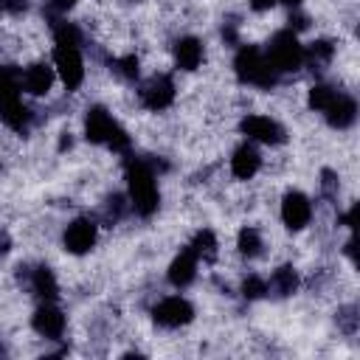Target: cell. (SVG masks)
Instances as JSON below:
<instances>
[{"mask_svg":"<svg viewBox=\"0 0 360 360\" xmlns=\"http://www.w3.org/2000/svg\"><path fill=\"white\" fill-rule=\"evenodd\" d=\"M127 186H129V200L132 208L141 217H149L158 211V186H155V174L143 160H127Z\"/></svg>","mask_w":360,"mask_h":360,"instance_id":"6da1fadb","label":"cell"},{"mask_svg":"<svg viewBox=\"0 0 360 360\" xmlns=\"http://www.w3.org/2000/svg\"><path fill=\"white\" fill-rule=\"evenodd\" d=\"M84 135L93 143H107L115 152H124L129 146V135L112 121V115L104 107H90L84 118Z\"/></svg>","mask_w":360,"mask_h":360,"instance_id":"7a4b0ae2","label":"cell"},{"mask_svg":"<svg viewBox=\"0 0 360 360\" xmlns=\"http://www.w3.org/2000/svg\"><path fill=\"white\" fill-rule=\"evenodd\" d=\"M233 68H236V76L248 84H256V87L276 84V70L259 48H242L233 59Z\"/></svg>","mask_w":360,"mask_h":360,"instance_id":"3957f363","label":"cell"},{"mask_svg":"<svg viewBox=\"0 0 360 360\" xmlns=\"http://www.w3.org/2000/svg\"><path fill=\"white\" fill-rule=\"evenodd\" d=\"M264 56L273 65V70L287 73V70L301 68V62H304V45L298 42V37L292 31H278L267 42V53Z\"/></svg>","mask_w":360,"mask_h":360,"instance_id":"277c9868","label":"cell"},{"mask_svg":"<svg viewBox=\"0 0 360 360\" xmlns=\"http://www.w3.org/2000/svg\"><path fill=\"white\" fill-rule=\"evenodd\" d=\"M53 65H56V73H59V79L65 82L68 90H76L82 84L84 65H82V56H79L76 45H56L53 48Z\"/></svg>","mask_w":360,"mask_h":360,"instance_id":"5b68a950","label":"cell"},{"mask_svg":"<svg viewBox=\"0 0 360 360\" xmlns=\"http://www.w3.org/2000/svg\"><path fill=\"white\" fill-rule=\"evenodd\" d=\"M155 321L160 323V326H169V329H174V326H183V323H188L191 318H194V309H191V304L186 301V298H180V295H172V298H163L158 307H155Z\"/></svg>","mask_w":360,"mask_h":360,"instance_id":"8992f818","label":"cell"},{"mask_svg":"<svg viewBox=\"0 0 360 360\" xmlns=\"http://www.w3.org/2000/svg\"><path fill=\"white\" fill-rule=\"evenodd\" d=\"M309 217H312V205H309V200L301 191L284 194V200H281V219H284V225L290 231L304 228L309 222Z\"/></svg>","mask_w":360,"mask_h":360,"instance_id":"52a82bcc","label":"cell"},{"mask_svg":"<svg viewBox=\"0 0 360 360\" xmlns=\"http://www.w3.org/2000/svg\"><path fill=\"white\" fill-rule=\"evenodd\" d=\"M141 101L149 107V110H166L172 101H174V84L169 76H152L143 90H141Z\"/></svg>","mask_w":360,"mask_h":360,"instance_id":"ba28073f","label":"cell"},{"mask_svg":"<svg viewBox=\"0 0 360 360\" xmlns=\"http://www.w3.org/2000/svg\"><path fill=\"white\" fill-rule=\"evenodd\" d=\"M93 242H96V222L93 219L79 217V219H73L68 225V231H65V248L70 253H87L93 248Z\"/></svg>","mask_w":360,"mask_h":360,"instance_id":"9c48e42d","label":"cell"},{"mask_svg":"<svg viewBox=\"0 0 360 360\" xmlns=\"http://www.w3.org/2000/svg\"><path fill=\"white\" fill-rule=\"evenodd\" d=\"M242 132L253 141H262V143H281L284 141V129L273 118H264V115H248L242 121Z\"/></svg>","mask_w":360,"mask_h":360,"instance_id":"30bf717a","label":"cell"},{"mask_svg":"<svg viewBox=\"0 0 360 360\" xmlns=\"http://www.w3.org/2000/svg\"><path fill=\"white\" fill-rule=\"evenodd\" d=\"M31 323H34V329H37L42 338H51V340L65 332V315H62L56 307H51V304L39 307V309L34 312Z\"/></svg>","mask_w":360,"mask_h":360,"instance_id":"8fae6325","label":"cell"},{"mask_svg":"<svg viewBox=\"0 0 360 360\" xmlns=\"http://www.w3.org/2000/svg\"><path fill=\"white\" fill-rule=\"evenodd\" d=\"M197 276V256L186 248L180 256H174V262L169 264V281L174 287H188Z\"/></svg>","mask_w":360,"mask_h":360,"instance_id":"7c38bea8","label":"cell"},{"mask_svg":"<svg viewBox=\"0 0 360 360\" xmlns=\"http://www.w3.org/2000/svg\"><path fill=\"white\" fill-rule=\"evenodd\" d=\"M354 118H357V104L349 96H340L338 93V98L326 107V121L332 127H338V129H346V127L354 124Z\"/></svg>","mask_w":360,"mask_h":360,"instance_id":"4fadbf2b","label":"cell"},{"mask_svg":"<svg viewBox=\"0 0 360 360\" xmlns=\"http://www.w3.org/2000/svg\"><path fill=\"white\" fill-rule=\"evenodd\" d=\"M259 163H262L259 152H256L250 143H242V146L233 152V158H231V172H233L239 180H248V177H253V174L259 172Z\"/></svg>","mask_w":360,"mask_h":360,"instance_id":"5bb4252c","label":"cell"},{"mask_svg":"<svg viewBox=\"0 0 360 360\" xmlns=\"http://www.w3.org/2000/svg\"><path fill=\"white\" fill-rule=\"evenodd\" d=\"M51 84H53V70H51L48 65H42V62L31 65V68L22 73V87H25L31 96H45V93L51 90Z\"/></svg>","mask_w":360,"mask_h":360,"instance_id":"9a60e30c","label":"cell"},{"mask_svg":"<svg viewBox=\"0 0 360 360\" xmlns=\"http://www.w3.org/2000/svg\"><path fill=\"white\" fill-rule=\"evenodd\" d=\"M174 59H177V68L194 70V68L202 62V45H200V39L183 37V39L174 45Z\"/></svg>","mask_w":360,"mask_h":360,"instance_id":"2e32d148","label":"cell"},{"mask_svg":"<svg viewBox=\"0 0 360 360\" xmlns=\"http://www.w3.org/2000/svg\"><path fill=\"white\" fill-rule=\"evenodd\" d=\"M0 118L11 127V129H22L28 124V107L20 98H3L0 101Z\"/></svg>","mask_w":360,"mask_h":360,"instance_id":"e0dca14e","label":"cell"},{"mask_svg":"<svg viewBox=\"0 0 360 360\" xmlns=\"http://www.w3.org/2000/svg\"><path fill=\"white\" fill-rule=\"evenodd\" d=\"M20 90H22V73L14 65H0V101L20 98Z\"/></svg>","mask_w":360,"mask_h":360,"instance_id":"ac0fdd59","label":"cell"},{"mask_svg":"<svg viewBox=\"0 0 360 360\" xmlns=\"http://www.w3.org/2000/svg\"><path fill=\"white\" fill-rule=\"evenodd\" d=\"M31 287H34V292H37L39 298H45V301H53V298H56V292H59L56 278H53V273H51L48 267H37V270H34Z\"/></svg>","mask_w":360,"mask_h":360,"instance_id":"d6986e66","label":"cell"},{"mask_svg":"<svg viewBox=\"0 0 360 360\" xmlns=\"http://www.w3.org/2000/svg\"><path fill=\"white\" fill-rule=\"evenodd\" d=\"M236 248H239V253L248 256V259L259 256V250H262V236H259V231H256V228H242V231H239V239H236Z\"/></svg>","mask_w":360,"mask_h":360,"instance_id":"ffe728a7","label":"cell"},{"mask_svg":"<svg viewBox=\"0 0 360 360\" xmlns=\"http://www.w3.org/2000/svg\"><path fill=\"white\" fill-rule=\"evenodd\" d=\"M273 290L278 292V295H290V292H295V287H298V276H295V270L292 267H278L276 273H273Z\"/></svg>","mask_w":360,"mask_h":360,"instance_id":"44dd1931","label":"cell"},{"mask_svg":"<svg viewBox=\"0 0 360 360\" xmlns=\"http://www.w3.org/2000/svg\"><path fill=\"white\" fill-rule=\"evenodd\" d=\"M188 250H191L197 259H200V256H202V259H211V256L217 253V236H214L211 231H200V233L191 239Z\"/></svg>","mask_w":360,"mask_h":360,"instance_id":"7402d4cb","label":"cell"},{"mask_svg":"<svg viewBox=\"0 0 360 360\" xmlns=\"http://www.w3.org/2000/svg\"><path fill=\"white\" fill-rule=\"evenodd\" d=\"M335 98H338V90L329 87V84H315V87L309 90V107H312V110L326 112V107H329Z\"/></svg>","mask_w":360,"mask_h":360,"instance_id":"603a6c76","label":"cell"},{"mask_svg":"<svg viewBox=\"0 0 360 360\" xmlns=\"http://www.w3.org/2000/svg\"><path fill=\"white\" fill-rule=\"evenodd\" d=\"M304 59H309L312 65H323V62L332 59V45L326 39H318V42L309 45V51H304Z\"/></svg>","mask_w":360,"mask_h":360,"instance_id":"cb8c5ba5","label":"cell"},{"mask_svg":"<svg viewBox=\"0 0 360 360\" xmlns=\"http://www.w3.org/2000/svg\"><path fill=\"white\" fill-rule=\"evenodd\" d=\"M56 45H76L79 48V28L70 22L56 25Z\"/></svg>","mask_w":360,"mask_h":360,"instance_id":"d4e9b609","label":"cell"},{"mask_svg":"<svg viewBox=\"0 0 360 360\" xmlns=\"http://www.w3.org/2000/svg\"><path fill=\"white\" fill-rule=\"evenodd\" d=\"M267 292V284L259 278V276H248L245 281H242V295L245 298H262Z\"/></svg>","mask_w":360,"mask_h":360,"instance_id":"484cf974","label":"cell"},{"mask_svg":"<svg viewBox=\"0 0 360 360\" xmlns=\"http://www.w3.org/2000/svg\"><path fill=\"white\" fill-rule=\"evenodd\" d=\"M121 73L127 79H135L138 76V56H124L121 59Z\"/></svg>","mask_w":360,"mask_h":360,"instance_id":"4316f807","label":"cell"},{"mask_svg":"<svg viewBox=\"0 0 360 360\" xmlns=\"http://www.w3.org/2000/svg\"><path fill=\"white\" fill-rule=\"evenodd\" d=\"M73 3H76V0H51V6H53L56 11H68V8H73Z\"/></svg>","mask_w":360,"mask_h":360,"instance_id":"83f0119b","label":"cell"},{"mask_svg":"<svg viewBox=\"0 0 360 360\" xmlns=\"http://www.w3.org/2000/svg\"><path fill=\"white\" fill-rule=\"evenodd\" d=\"M250 6H253L256 11H264V8H270V6H276V0H250Z\"/></svg>","mask_w":360,"mask_h":360,"instance_id":"f1b7e54d","label":"cell"},{"mask_svg":"<svg viewBox=\"0 0 360 360\" xmlns=\"http://www.w3.org/2000/svg\"><path fill=\"white\" fill-rule=\"evenodd\" d=\"M6 250H8V236L0 231V253H6Z\"/></svg>","mask_w":360,"mask_h":360,"instance_id":"f546056e","label":"cell"},{"mask_svg":"<svg viewBox=\"0 0 360 360\" xmlns=\"http://www.w3.org/2000/svg\"><path fill=\"white\" fill-rule=\"evenodd\" d=\"M276 3H287V6H298L301 0H276Z\"/></svg>","mask_w":360,"mask_h":360,"instance_id":"4dcf8cb0","label":"cell"},{"mask_svg":"<svg viewBox=\"0 0 360 360\" xmlns=\"http://www.w3.org/2000/svg\"><path fill=\"white\" fill-rule=\"evenodd\" d=\"M3 8H6V0H0V11H3Z\"/></svg>","mask_w":360,"mask_h":360,"instance_id":"1f68e13d","label":"cell"}]
</instances>
